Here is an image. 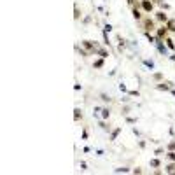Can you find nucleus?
Here are the masks:
<instances>
[{"instance_id":"obj_1","label":"nucleus","mask_w":175,"mask_h":175,"mask_svg":"<svg viewBox=\"0 0 175 175\" xmlns=\"http://www.w3.org/2000/svg\"><path fill=\"white\" fill-rule=\"evenodd\" d=\"M140 25H142V30L144 32H156V21L152 19L151 16H147V18H144L142 21H140Z\"/></svg>"},{"instance_id":"obj_2","label":"nucleus","mask_w":175,"mask_h":175,"mask_svg":"<svg viewBox=\"0 0 175 175\" xmlns=\"http://www.w3.org/2000/svg\"><path fill=\"white\" fill-rule=\"evenodd\" d=\"M81 47L86 49L90 54H95V51H96L98 46H96V42H95V40H82V42H81Z\"/></svg>"},{"instance_id":"obj_3","label":"nucleus","mask_w":175,"mask_h":175,"mask_svg":"<svg viewBox=\"0 0 175 175\" xmlns=\"http://www.w3.org/2000/svg\"><path fill=\"white\" fill-rule=\"evenodd\" d=\"M154 46H156V49H158V53L159 54H163V56H170L168 54V47H166V44H165V40L163 39H156V44H154Z\"/></svg>"},{"instance_id":"obj_4","label":"nucleus","mask_w":175,"mask_h":175,"mask_svg":"<svg viewBox=\"0 0 175 175\" xmlns=\"http://www.w3.org/2000/svg\"><path fill=\"white\" fill-rule=\"evenodd\" d=\"M154 2L152 0H140V9L144 11V12H147V14H151L152 11H154Z\"/></svg>"},{"instance_id":"obj_5","label":"nucleus","mask_w":175,"mask_h":175,"mask_svg":"<svg viewBox=\"0 0 175 175\" xmlns=\"http://www.w3.org/2000/svg\"><path fill=\"white\" fill-rule=\"evenodd\" d=\"M168 33H170V32H168L166 25H161V26L156 28V39H163V40H165V39L168 37Z\"/></svg>"},{"instance_id":"obj_6","label":"nucleus","mask_w":175,"mask_h":175,"mask_svg":"<svg viewBox=\"0 0 175 175\" xmlns=\"http://www.w3.org/2000/svg\"><path fill=\"white\" fill-rule=\"evenodd\" d=\"M154 19L158 21V23H161V25H166V21H168L170 18H168V14H166L165 11H158V12L154 14Z\"/></svg>"},{"instance_id":"obj_7","label":"nucleus","mask_w":175,"mask_h":175,"mask_svg":"<svg viewBox=\"0 0 175 175\" xmlns=\"http://www.w3.org/2000/svg\"><path fill=\"white\" fill-rule=\"evenodd\" d=\"M173 88V82H165V81H161V82H158V86H156V90H159V91H170Z\"/></svg>"},{"instance_id":"obj_8","label":"nucleus","mask_w":175,"mask_h":175,"mask_svg":"<svg viewBox=\"0 0 175 175\" xmlns=\"http://www.w3.org/2000/svg\"><path fill=\"white\" fill-rule=\"evenodd\" d=\"M131 12H133V18H135L137 21H142V19H144V16H142V9H140V7L131 5Z\"/></svg>"},{"instance_id":"obj_9","label":"nucleus","mask_w":175,"mask_h":175,"mask_svg":"<svg viewBox=\"0 0 175 175\" xmlns=\"http://www.w3.org/2000/svg\"><path fill=\"white\" fill-rule=\"evenodd\" d=\"M95 54H98L100 58H107V56H109V51H107V49H103V47H96Z\"/></svg>"},{"instance_id":"obj_10","label":"nucleus","mask_w":175,"mask_h":175,"mask_svg":"<svg viewBox=\"0 0 175 175\" xmlns=\"http://www.w3.org/2000/svg\"><path fill=\"white\" fill-rule=\"evenodd\" d=\"M165 42H166V47H168L170 51H175V40H173V39L166 37V39H165Z\"/></svg>"},{"instance_id":"obj_11","label":"nucleus","mask_w":175,"mask_h":175,"mask_svg":"<svg viewBox=\"0 0 175 175\" xmlns=\"http://www.w3.org/2000/svg\"><path fill=\"white\" fill-rule=\"evenodd\" d=\"M166 28H168V32H173V33H175V19H173V18H170V19L166 21Z\"/></svg>"},{"instance_id":"obj_12","label":"nucleus","mask_w":175,"mask_h":175,"mask_svg":"<svg viewBox=\"0 0 175 175\" xmlns=\"http://www.w3.org/2000/svg\"><path fill=\"white\" fill-rule=\"evenodd\" d=\"M165 172H166V173H175V161H170V163L165 166Z\"/></svg>"},{"instance_id":"obj_13","label":"nucleus","mask_w":175,"mask_h":175,"mask_svg":"<svg viewBox=\"0 0 175 175\" xmlns=\"http://www.w3.org/2000/svg\"><path fill=\"white\" fill-rule=\"evenodd\" d=\"M79 119H82V112H81V109H79V107H75V109H74V121L77 123Z\"/></svg>"},{"instance_id":"obj_14","label":"nucleus","mask_w":175,"mask_h":175,"mask_svg":"<svg viewBox=\"0 0 175 175\" xmlns=\"http://www.w3.org/2000/svg\"><path fill=\"white\" fill-rule=\"evenodd\" d=\"M121 128H116L114 131H112V133H111V142H114V140H117V137H119V133H121Z\"/></svg>"},{"instance_id":"obj_15","label":"nucleus","mask_w":175,"mask_h":175,"mask_svg":"<svg viewBox=\"0 0 175 175\" xmlns=\"http://www.w3.org/2000/svg\"><path fill=\"white\" fill-rule=\"evenodd\" d=\"M144 35L147 37V40H149L151 44H156V35H152L151 32H144Z\"/></svg>"},{"instance_id":"obj_16","label":"nucleus","mask_w":175,"mask_h":175,"mask_svg":"<svg viewBox=\"0 0 175 175\" xmlns=\"http://www.w3.org/2000/svg\"><path fill=\"white\" fill-rule=\"evenodd\" d=\"M100 112H102V119H109V117H111V109L105 107V109H102Z\"/></svg>"},{"instance_id":"obj_17","label":"nucleus","mask_w":175,"mask_h":175,"mask_svg":"<svg viewBox=\"0 0 175 175\" xmlns=\"http://www.w3.org/2000/svg\"><path fill=\"white\" fill-rule=\"evenodd\" d=\"M159 166H161V161L158 158H152L151 159V168H159Z\"/></svg>"},{"instance_id":"obj_18","label":"nucleus","mask_w":175,"mask_h":175,"mask_svg":"<svg viewBox=\"0 0 175 175\" xmlns=\"http://www.w3.org/2000/svg\"><path fill=\"white\" fill-rule=\"evenodd\" d=\"M103 60H105V58H98V60L93 63V69H102V67H103Z\"/></svg>"},{"instance_id":"obj_19","label":"nucleus","mask_w":175,"mask_h":175,"mask_svg":"<svg viewBox=\"0 0 175 175\" xmlns=\"http://www.w3.org/2000/svg\"><path fill=\"white\" fill-rule=\"evenodd\" d=\"M144 65L149 70H154V61H152V60H144Z\"/></svg>"},{"instance_id":"obj_20","label":"nucleus","mask_w":175,"mask_h":175,"mask_svg":"<svg viewBox=\"0 0 175 175\" xmlns=\"http://www.w3.org/2000/svg\"><path fill=\"white\" fill-rule=\"evenodd\" d=\"M102 37H103V44L107 47H111V40H109V37H107V32H102Z\"/></svg>"},{"instance_id":"obj_21","label":"nucleus","mask_w":175,"mask_h":175,"mask_svg":"<svg viewBox=\"0 0 175 175\" xmlns=\"http://www.w3.org/2000/svg\"><path fill=\"white\" fill-rule=\"evenodd\" d=\"M131 170L130 168H124V166H121V168H116L114 170V173H130Z\"/></svg>"},{"instance_id":"obj_22","label":"nucleus","mask_w":175,"mask_h":175,"mask_svg":"<svg viewBox=\"0 0 175 175\" xmlns=\"http://www.w3.org/2000/svg\"><path fill=\"white\" fill-rule=\"evenodd\" d=\"M81 18V11H79V7H77V4L74 5V19H79Z\"/></svg>"},{"instance_id":"obj_23","label":"nucleus","mask_w":175,"mask_h":175,"mask_svg":"<svg viewBox=\"0 0 175 175\" xmlns=\"http://www.w3.org/2000/svg\"><path fill=\"white\" fill-rule=\"evenodd\" d=\"M166 158H168V161H175V151H168Z\"/></svg>"},{"instance_id":"obj_24","label":"nucleus","mask_w":175,"mask_h":175,"mask_svg":"<svg viewBox=\"0 0 175 175\" xmlns=\"http://www.w3.org/2000/svg\"><path fill=\"white\" fill-rule=\"evenodd\" d=\"M166 151H175V138H173L172 142H168V145H166Z\"/></svg>"},{"instance_id":"obj_25","label":"nucleus","mask_w":175,"mask_h":175,"mask_svg":"<svg viewBox=\"0 0 175 175\" xmlns=\"http://www.w3.org/2000/svg\"><path fill=\"white\" fill-rule=\"evenodd\" d=\"M152 79H154V81H159V82H161V79H163V74H159V72L152 74Z\"/></svg>"},{"instance_id":"obj_26","label":"nucleus","mask_w":175,"mask_h":175,"mask_svg":"<svg viewBox=\"0 0 175 175\" xmlns=\"http://www.w3.org/2000/svg\"><path fill=\"white\" fill-rule=\"evenodd\" d=\"M100 98H102L103 102H111V100H112V98H111V96H109L107 93H102V95H100Z\"/></svg>"},{"instance_id":"obj_27","label":"nucleus","mask_w":175,"mask_h":175,"mask_svg":"<svg viewBox=\"0 0 175 175\" xmlns=\"http://www.w3.org/2000/svg\"><path fill=\"white\" fill-rule=\"evenodd\" d=\"M103 32H107V33H109V32H112V25H111V23H105V26H103Z\"/></svg>"},{"instance_id":"obj_28","label":"nucleus","mask_w":175,"mask_h":175,"mask_svg":"<svg viewBox=\"0 0 175 175\" xmlns=\"http://www.w3.org/2000/svg\"><path fill=\"white\" fill-rule=\"evenodd\" d=\"M119 91H123V93H128V88H126V86H124L123 82L119 84Z\"/></svg>"},{"instance_id":"obj_29","label":"nucleus","mask_w":175,"mask_h":175,"mask_svg":"<svg viewBox=\"0 0 175 175\" xmlns=\"http://www.w3.org/2000/svg\"><path fill=\"white\" fill-rule=\"evenodd\" d=\"M128 95H130V96H137V98L140 96V93H138V91H128Z\"/></svg>"},{"instance_id":"obj_30","label":"nucleus","mask_w":175,"mask_h":175,"mask_svg":"<svg viewBox=\"0 0 175 175\" xmlns=\"http://www.w3.org/2000/svg\"><path fill=\"white\" fill-rule=\"evenodd\" d=\"M126 123H130V124H133V123H137V119H135V117H126Z\"/></svg>"},{"instance_id":"obj_31","label":"nucleus","mask_w":175,"mask_h":175,"mask_svg":"<svg viewBox=\"0 0 175 175\" xmlns=\"http://www.w3.org/2000/svg\"><path fill=\"white\" fill-rule=\"evenodd\" d=\"M79 165H81V170H88V165H86V161H81Z\"/></svg>"},{"instance_id":"obj_32","label":"nucleus","mask_w":175,"mask_h":175,"mask_svg":"<svg viewBox=\"0 0 175 175\" xmlns=\"http://www.w3.org/2000/svg\"><path fill=\"white\" fill-rule=\"evenodd\" d=\"M163 151H165V149H163V147H159V149H156V151H154V154H156V156H159Z\"/></svg>"},{"instance_id":"obj_33","label":"nucleus","mask_w":175,"mask_h":175,"mask_svg":"<svg viewBox=\"0 0 175 175\" xmlns=\"http://www.w3.org/2000/svg\"><path fill=\"white\" fill-rule=\"evenodd\" d=\"M131 173H135V175L137 173H142V168H133V170H131Z\"/></svg>"},{"instance_id":"obj_34","label":"nucleus","mask_w":175,"mask_h":175,"mask_svg":"<svg viewBox=\"0 0 175 175\" xmlns=\"http://www.w3.org/2000/svg\"><path fill=\"white\" fill-rule=\"evenodd\" d=\"M88 138V130H82V140Z\"/></svg>"},{"instance_id":"obj_35","label":"nucleus","mask_w":175,"mask_h":175,"mask_svg":"<svg viewBox=\"0 0 175 175\" xmlns=\"http://www.w3.org/2000/svg\"><path fill=\"white\" fill-rule=\"evenodd\" d=\"M138 145H140V149H144V147H145V142H144V140H140V142H138Z\"/></svg>"},{"instance_id":"obj_36","label":"nucleus","mask_w":175,"mask_h":175,"mask_svg":"<svg viewBox=\"0 0 175 175\" xmlns=\"http://www.w3.org/2000/svg\"><path fill=\"white\" fill-rule=\"evenodd\" d=\"M126 2H128L130 5H135V2H137V0H126Z\"/></svg>"},{"instance_id":"obj_37","label":"nucleus","mask_w":175,"mask_h":175,"mask_svg":"<svg viewBox=\"0 0 175 175\" xmlns=\"http://www.w3.org/2000/svg\"><path fill=\"white\" fill-rule=\"evenodd\" d=\"M168 58H170V60H172V61H175V54H170V56H168Z\"/></svg>"},{"instance_id":"obj_38","label":"nucleus","mask_w":175,"mask_h":175,"mask_svg":"<svg viewBox=\"0 0 175 175\" xmlns=\"http://www.w3.org/2000/svg\"><path fill=\"white\" fill-rule=\"evenodd\" d=\"M170 93H172V95L175 96V90H173V88H172V90H170Z\"/></svg>"}]
</instances>
